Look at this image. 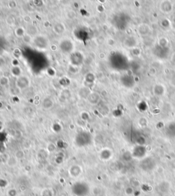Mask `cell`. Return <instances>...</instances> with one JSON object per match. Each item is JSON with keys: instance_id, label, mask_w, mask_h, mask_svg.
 Returning a JSON list of instances; mask_svg holds the SVG:
<instances>
[{"instance_id": "obj_1", "label": "cell", "mask_w": 175, "mask_h": 196, "mask_svg": "<svg viewBox=\"0 0 175 196\" xmlns=\"http://www.w3.org/2000/svg\"><path fill=\"white\" fill-rule=\"evenodd\" d=\"M72 191L77 196H87L89 193V187L85 182H78L73 184Z\"/></svg>"}]
</instances>
